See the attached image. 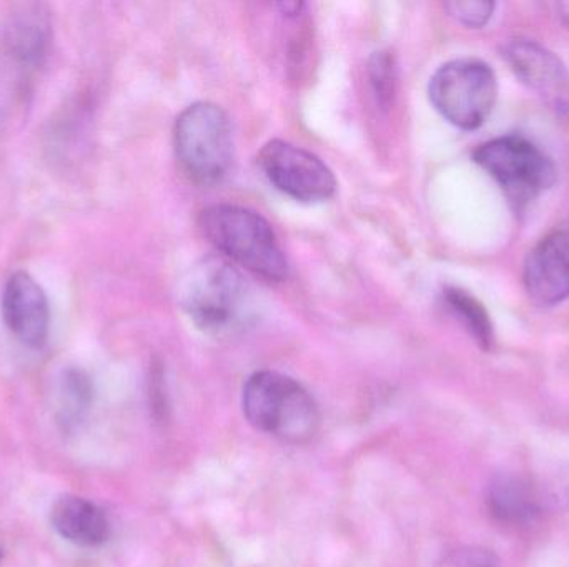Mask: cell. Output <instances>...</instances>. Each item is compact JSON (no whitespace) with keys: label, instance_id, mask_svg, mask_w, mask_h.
<instances>
[{"label":"cell","instance_id":"1","mask_svg":"<svg viewBox=\"0 0 569 567\" xmlns=\"http://www.w3.org/2000/svg\"><path fill=\"white\" fill-rule=\"evenodd\" d=\"M200 229L223 255L253 275L283 282L288 262L272 225L246 206L219 203L200 213Z\"/></svg>","mask_w":569,"mask_h":567},{"label":"cell","instance_id":"2","mask_svg":"<svg viewBox=\"0 0 569 567\" xmlns=\"http://www.w3.org/2000/svg\"><path fill=\"white\" fill-rule=\"evenodd\" d=\"M242 405L253 428L290 445L310 442L320 428L313 396L282 373H253L243 386Z\"/></svg>","mask_w":569,"mask_h":567},{"label":"cell","instance_id":"3","mask_svg":"<svg viewBox=\"0 0 569 567\" xmlns=\"http://www.w3.org/2000/svg\"><path fill=\"white\" fill-rule=\"evenodd\" d=\"M179 300L193 325L210 335L232 332L252 308L249 285L239 270L213 256L187 273Z\"/></svg>","mask_w":569,"mask_h":567},{"label":"cell","instance_id":"4","mask_svg":"<svg viewBox=\"0 0 569 567\" xmlns=\"http://www.w3.org/2000/svg\"><path fill=\"white\" fill-rule=\"evenodd\" d=\"M177 159L192 182L217 185L233 163V135L229 117L216 103L187 107L173 130Z\"/></svg>","mask_w":569,"mask_h":567},{"label":"cell","instance_id":"5","mask_svg":"<svg viewBox=\"0 0 569 567\" xmlns=\"http://www.w3.org/2000/svg\"><path fill=\"white\" fill-rule=\"evenodd\" d=\"M473 160L503 190L511 205L527 209L557 182V169L540 146L525 136H498L478 146Z\"/></svg>","mask_w":569,"mask_h":567},{"label":"cell","instance_id":"6","mask_svg":"<svg viewBox=\"0 0 569 567\" xmlns=\"http://www.w3.org/2000/svg\"><path fill=\"white\" fill-rule=\"evenodd\" d=\"M428 93L443 119L458 129L477 130L497 103V75L483 60H451L431 77Z\"/></svg>","mask_w":569,"mask_h":567},{"label":"cell","instance_id":"7","mask_svg":"<svg viewBox=\"0 0 569 567\" xmlns=\"http://www.w3.org/2000/svg\"><path fill=\"white\" fill-rule=\"evenodd\" d=\"M257 162L267 180L297 202H327L337 192V179L327 163L315 153L284 140L266 143Z\"/></svg>","mask_w":569,"mask_h":567},{"label":"cell","instance_id":"8","mask_svg":"<svg viewBox=\"0 0 569 567\" xmlns=\"http://www.w3.org/2000/svg\"><path fill=\"white\" fill-rule=\"evenodd\" d=\"M503 59L551 109L560 113L569 110V72L551 50L535 40L515 39L503 47Z\"/></svg>","mask_w":569,"mask_h":567},{"label":"cell","instance_id":"9","mask_svg":"<svg viewBox=\"0 0 569 567\" xmlns=\"http://www.w3.org/2000/svg\"><path fill=\"white\" fill-rule=\"evenodd\" d=\"M2 316L7 328L22 345L39 350L49 336V300L42 286L26 272L9 276L2 292Z\"/></svg>","mask_w":569,"mask_h":567},{"label":"cell","instance_id":"10","mask_svg":"<svg viewBox=\"0 0 569 567\" xmlns=\"http://www.w3.org/2000/svg\"><path fill=\"white\" fill-rule=\"evenodd\" d=\"M523 285L528 296L541 306L569 298V229L555 230L528 253Z\"/></svg>","mask_w":569,"mask_h":567},{"label":"cell","instance_id":"11","mask_svg":"<svg viewBox=\"0 0 569 567\" xmlns=\"http://www.w3.org/2000/svg\"><path fill=\"white\" fill-rule=\"evenodd\" d=\"M487 508L501 525L530 526L540 519L547 505L540 485L517 473H501L487 488Z\"/></svg>","mask_w":569,"mask_h":567},{"label":"cell","instance_id":"12","mask_svg":"<svg viewBox=\"0 0 569 567\" xmlns=\"http://www.w3.org/2000/svg\"><path fill=\"white\" fill-rule=\"evenodd\" d=\"M53 529L67 541L83 548L102 546L110 536L106 513L86 498L63 496L50 512Z\"/></svg>","mask_w":569,"mask_h":567},{"label":"cell","instance_id":"13","mask_svg":"<svg viewBox=\"0 0 569 567\" xmlns=\"http://www.w3.org/2000/svg\"><path fill=\"white\" fill-rule=\"evenodd\" d=\"M6 43L10 55L26 67L39 65L49 43V20L37 3H26L10 13L6 29Z\"/></svg>","mask_w":569,"mask_h":567},{"label":"cell","instance_id":"14","mask_svg":"<svg viewBox=\"0 0 569 567\" xmlns=\"http://www.w3.org/2000/svg\"><path fill=\"white\" fill-rule=\"evenodd\" d=\"M93 402V385L82 369H67L60 383L57 423L63 432H72L89 415Z\"/></svg>","mask_w":569,"mask_h":567},{"label":"cell","instance_id":"15","mask_svg":"<svg viewBox=\"0 0 569 567\" xmlns=\"http://www.w3.org/2000/svg\"><path fill=\"white\" fill-rule=\"evenodd\" d=\"M443 296L448 308L463 323L475 342L481 348L490 350L493 346V325L485 306L473 295L460 288H447Z\"/></svg>","mask_w":569,"mask_h":567},{"label":"cell","instance_id":"16","mask_svg":"<svg viewBox=\"0 0 569 567\" xmlns=\"http://www.w3.org/2000/svg\"><path fill=\"white\" fill-rule=\"evenodd\" d=\"M368 72H370V82L378 103L383 109H388L397 92V67H395L393 55L388 52L375 53L368 65Z\"/></svg>","mask_w":569,"mask_h":567},{"label":"cell","instance_id":"17","mask_svg":"<svg viewBox=\"0 0 569 567\" xmlns=\"http://www.w3.org/2000/svg\"><path fill=\"white\" fill-rule=\"evenodd\" d=\"M538 485L547 509H569V465L551 469Z\"/></svg>","mask_w":569,"mask_h":567},{"label":"cell","instance_id":"18","mask_svg":"<svg viewBox=\"0 0 569 567\" xmlns=\"http://www.w3.org/2000/svg\"><path fill=\"white\" fill-rule=\"evenodd\" d=\"M445 9L461 26L481 29L493 16L495 3L481 0H451L445 3Z\"/></svg>","mask_w":569,"mask_h":567},{"label":"cell","instance_id":"19","mask_svg":"<svg viewBox=\"0 0 569 567\" xmlns=\"http://www.w3.org/2000/svg\"><path fill=\"white\" fill-rule=\"evenodd\" d=\"M448 567H501L497 556L485 548H461L448 559Z\"/></svg>","mask_w":569,"mask_h":567},{"label":"cell","instance_id":"20","mask_svg":"<svg viewBox=\"0 0 569 567\" xmlns=\"http://www.w3.org/2000/svg\"><path fill=\"white\" fill-rule=\"evenodd\" d=\"M277 7L280 9V13H283L284 17H298L301 13V10L305 9L303 2H280L277 3Z\"/></svg>","mask_w":569,"mask_h":567},{"label":"cell","instance_id":"21","mask_svg":"<svg viewBox=\"0 0 569 567\" xmlns=\"http://www.w3.org/2000/svg\"><path fill=\"white\" fill-rule=\"evenodd\" d=\"M558 10H560L561 20L569 29V2L558 3Z\"/></svg>","mask_w":569,"mask_h":567},{"label":"cell","instance_id":"22","mask_svg":"<svg viewBox=\"0 0 569 567\" xmlns=\"http://www.w3.org/2000/svg\"><path fill=\"white\" fill-rule=\"evenodd\" d=\"M0 559H2V553H0Z\"/></svg>","mask_w":569,"mask_h":567}]
</instances>
